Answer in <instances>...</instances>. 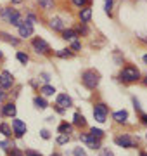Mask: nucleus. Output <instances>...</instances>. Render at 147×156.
Wrapping results in <instances>:
<instances>
[{"label": "nucleus", "mask_w": 147, "mask_h": 156, "mask_svg": "<svg viewBox=\"0 0 147 156\" xmlns=\"http://www.w3.org/2000/svg\"><path fill=\"white\" fill-rule=\"evenodd\" d=\"M87 123L85 116L83 115H80V113H74V125H78V127H83Z\"/></svg>", "instance_id": "obj_16"}, {"label": "nucleus", "mask_w": 147, "mask_h": 156, "mask_svg": "<svg viewBox=\"0 0 147 156\" xmlns=\"http://www.w3.org/2000/svg\"><path fill=\"white\" fill-rule=\"evenodd\" d=\"M19 35H21V37H24V38H26V37H31V35H33V23H23V24H21V26H19Z\"/></svg>", "instance_id": "obj_9"}, {"label": "nucleus", "mask_w": 147, "mask_h": 156, "mask_svg": "<svg viewBox=\"0 0 147 156\" xmlns=\"http://www.w3.org/2000/svg\"><path fill=\"white\" fill-rule=\"evenodd\" d=\"M50 156H61V154H57V153H54V154H50Z\"/></svg>", "instance_id": "obj_43"}, {"label": "nucleus", "mask_w": 147, "mask_h": 156, "mask_svg": "<svg viewBox=\"0 0 147 156\" xmlns=\"http://www.w3.org/2000/svg\"><path fill=\"white\" fill-rule=\"evenodd\" d=\"M4 97H5V94H4V92H2V90H0V101L4 99Z\"/></svg>", "instance_id": "obj_40"}, {"label": "nucleus", "mask_w": 147, "mask_h": 156, "mask_svg": "<svg viewBox=\"0 0 147 156\" xmlns=\"http://www.w3.org/2000/svg\"><path fill=\"white\" fill-rule=\"evenodd\" d=\"M12 127H14L16 137H23V135L26 134V123L21 122V120H14V122H12Z\"/></svg>", "instance_id": "obj_7"}, {"label": "nucleus", "mask_w": 147, "mask_h": 156, "mask_svg": "<svg viewBox=\"0 0 147 156\" xmlns=\"http://www.w3.org/2000/svg\"><path fill=\"white\" fill-rule=\"evenodd\" d=\"M12 4H21V2H23V0H11Z\"/></svg>", "instance_id": "obj_39"}, {"label": "nucleus", "mask_w": 147, "mask_h": 156, "mask_svg": "<svg viewBox=\"0 0 147 156\" xmlns=\"http://www.w3.org/2000/svg\"><path fill=\"white\" fill-rule=\"evenodd\" d=\"M14 12H16V11H12V9H5V11L2 12V16H4V17H11Z\"/></svg>", "instance_id": "obj_29"}, {"label": "nucleus", "mask_w": 147, "mask_h": 156, "mask_svg": "<svg viewBox=\"0 0 147 156\" xmlns=\"http://www.w3.org/2000/svg\"><path fill=\"white\" fill-rule=\"evenodd\" d=\"M73 104V101H71V97H69L68 94H59L57 95V106L62 108V109H66V108H69Z\"/></svg>", "instance_id": "obj_8"}, {"label": "nucleus", "mask_w": 147, "mask_h": 156, "mask_svg": "<svg viewBox=\"0 0 147 156\" xmlns=\"http://www.w3.org/2000/svg\"><path fill=\"white\" fill-rule=\"evenodd\" d=\"M26 156H42L40 153H35V151H31V149H26V153H24Z\"/></svg>", "instance_id": "obj_31"}, {"label": "nucleus", "mask_w": 147, "mask_h": 156, "mask_svg": "<svg viewBox=\"0 0 147 156\" xmlns=\"http://www.w3.org/2000/svg\"><path fill=\"white\" fill-rule=\"evenodd\" d=\"M57 56H59V57H69V56H71V52H69V49H64V50H59V52H57Z\"/></svg>", "instance_id": "obj_27"}, {"label": "nucleus", "mask_w": 147, "mask_h": 156, "mask_svg": "<svg viewBox=\"0 0 147 156\" xmlns=\"http://www.w3.org/2000/svg\"><path fill=\"white\" fill-rule=\"evenodd\" d=\"M0 146H2L4 149H7V142H5V140H2V142H0Z\"/></svg>", "instance_id": "obj_37"}, {"label": "nucleus", "mask_w": 147, "mask_h": 156, "mask_svg": "<svg viewBox=\"0 0 147 156\" xmlns=\"http://www.w3.org/2000/svg\"><path fill=\"white\" fill-rule=\"evenodd\" d=\"M74 156H87V153L81 149V147H76V149H74Z\"/></svg>", "instance_id": "obj_28"}, {"label": "nucleus", "mask_w": 147, "mask_h": 156, "mask_svg": "<svg viewBox=\"0 0 147 156\" xmlns=\"http://www.w3.org/2000/svg\"><path fill=\"white\" fill-rule=\"evenodd\" d=\"M0 57H2V52H0Z\"/></svg>", "instance_id": "obj_44"}, {"label": "nucleus", "mask_w": 147, "mask_h": 156, "mask_svg": "<svg viewBox=\"0 0 147 156\" xmlns=\"http://www.w3.org/2000/svg\"><path fill=\"white\" fill-rule=\"evenodd\" d=\"M62 38L64 40H74L76 38V31H73V30H64V31H62Z\"/></svg>", "instance_id": "obj_17"}, {"label": "nucleus", "mask_w": 147, "mask_h": 156, "mask_svg": "<svg viewBox=\"0 0 147 156\" xmlns=\"http://www.w3.org/2000/svg\"><path fill=\"white\" fill-rule=\"evenodd\" d=\"M142 122H144V123L147 125V115H142Z\"/></svg>", "instance_id": "obj_38"}, {"label": "nucleus", "mask_w": 147, "mask_h": 156, "mask_svg": "<svg viewBox=\"0 0 147 156\" xmlns=\"http://www.w3.org/2000/svg\"><path fill=\"white\" fill-rule=\"evenodd\" d=\"M0 9H2V7H0Z\"/></svg>", "instance_id": "obj_45"}, {"label": "nucleus", "mask_w": 147, "mask_h": 156, "mask_svg": "<svg viewBox=\"0 0 147 156\" xmlns=\"http://www.w3.org/2000/svg\"><path fill=\"white\" fill-rule=\"evenodd\" d=\"M9 156H23V153H21V151H17V149H14V151L9 153Z\"/></svg>", "instance_id": "obj_32"}, {"label": "nucleus", "mask_w": 147, "mask_h": 156, "mask_svg": "<svg viewBox=\"0 0 147 156\" xmlns=\"http://www.w3.org/2000/svg\"><path fill=\"white\" fill-rule=\"evenodd\" d=\"M35 106L40 108V109H45L49 104H47V101L43 99V97H35Z\"/></svg>", "instance_id": "obj_18"}, {"label": "nucleus", "mask_w": 147, "mask_h": 156, "mask_svg": "<svg viewBox=\"0 0 147 156\" xmlns=\"http://www.w3.org/2000/svg\"><path fill=\"white\" fill-rule=\"evenodd\" d=\"M69 140V135L68 134H61L59 137H57V144H66Z\"/></svg>", "instance_id": "obj_24"}, {"label": "nucleus", "mask_w": 147, "mask_h": 156, "mask_svg": "<svg viewBox=\"0 0 147 156\" xmlns=\"http://www.w3.org/2000/svg\"><path fill=\"white\" fill-rule=\"evenodd\" d=\"M102 156H114V154L111 153V151H104V154H102Z\"/></svg>", "instance_id": "obj_36"}, {"label": "nucleus", "mask_w": 147, "mask_h": 156, "mask_svg": "<svg viewBox=\"0 0 147 156\" xmlns=\"http://www.w3.org/2000/svg\"><path fill=\"white\" fill-rule=\"evenodd\" d=\"M81 82L85 85L87 89H95L99 85V73L95 71H85L83 76H81Z\"/></svg>", "instance_id": "obj_1"}, {"label": "nucleus", "mask_w": 147, "mask_h": 156, "mask_svg": "<svg viewBox=\"0 0 147 156\" xmlns=\"http://www.w3.org/2000/svg\"><path fill=\"white\" fill-rule=\"evenodd\" d=\"M42 137H43V139H49V132H47V130H42Z\"/></svg>", "instance_id": "obj_35"}, {"label": "nucleus", "mask_w": 147, "mask_h": 156, "mask_svg": "<svg viewBox=\"0 0 147 156\" xmlns=\"http://www.w3.org/2000/svg\"><path fill=\"white\" fill-rule=\"evenodd\" d=\"M90 135H92V137H97V139H102L104 132H102L101 128H95V127H94V128L90 130Z\"/></svg>", "instance_id": "obj_21"}, {"label": "nucleus", "mask_w": 147, "mask_h": 156, "mask_svg": "<svg viewBox=\"0 0 147 156\" xmlns=\"http://www.w3.org/2000/svg\"><path fill=\"white\" fill-rule=\"evenodd\" d=\"M9 21H11L12 26H17V28H19V26L23 24V21H21V14H19V12H14V14H12V16L9 17Z\"/></svg>", "instance_id": "obj_12"}, {"label": "nucleus", "mask_w": 147, "mask_h": 156, "mask_svg": "<svg viewBox=\"0 0 147 156\" xmlns=\"http://www.w3.org/2000/svg\"><path fill=\"white\" fill-rule=\"evenodd\" d=\"M144 61H145V62H147V54H145V56H144Z\"/></svg>", "instance_id": "obj_41"}, {"label": "nucleus", "mask_w": 147, "mask_h": 156, "mask_svg": "<svg viewBox=\"0 0 147 156\" xmlns=\"http://www.w3.org/2000/svg\"><path fill=\"white\" fill-rule=\"evenodd\" d=\"M116 144L123 146V147H135L137 142L132 139L130 135H121V137H116Z\"/></svg>", "instance_id": "obj_6"}, {"label": "nucleus", "mask_w": 147, "mask_h": 156, "mask_svg": "<svg viewBox=\"0 0 147 156\" xmlns=\"http://www.w3.org/2000/svg\"><path fill=\"white\" fill-rule=\"evenodd\" d=\"M85 2H87V0H73V4H74V5H78V7H81Z\"/></svg>", "instance_id": "obj_33"}, {"label": "nucleus", "mask_w": 147, "mask_h": 156, "mask_svg": "<svg viewBox=\"0 0 147 156\" xmlns=\"http://www.w3.org/2000/svg\"><path fill=\"white\" fill-rule=\"evenodd\" d=\"M111 9H113V0H106V11H108V14L111 12Z\"/></svg>", "instance_id": "obj_30"}, {"label": "nucleus", "mask_w": 147, "mask_h": 156, "mask_svg": "<svg viewBox=\"0 0 147 156\" xmlns=\"http://www.w3.org/2000/svg\"><path fill=\"white\" fill-rule=\"evenodd\" d=\"M38 2H40V5L43 9H47V11L54 9V0H38Z\"/></svg>", "instance_id": "obj_19"}, {"label": "nucleus", "mask_w": 147, "mask_h": 156, "mask_svg": "<svg viewBox=\"0 0 147 156\" xmlns=\"http://www.w3.org/2000/svg\"><path fill=\"white\" fill-rule=\"evenodd\" d=\"M50 26L54 30H59V31H62L64 30V23H62V19H59V17H54L50 21Z\"/></svg>", "instance_id": "obj_14"}, {"label": "nucleus", "mask_w": 147, "mask_h": 156, "mask_svg": "<svg viewBox=\"0 0 147 156\" xmlns=\"http://www.w3.org/2000/svg\"><path fill=\"white\" fill-rule=\"evenodd\" d=\"M42 92H43L45 95H54L56 89H54V87H50V85H43V87H42Z\"/></svg>", "instance_id": "obj_22"}, {"label": "nucleus", "mask_w": 147, "mask_h": 156, "mask_svg": "<svg viewBox=\"0 0 147 156\" xmlns=\"http://www.w3.org/2000/svg\"><path fill=\"white\" fill-rule=\"evenodd\" d=\"M17 61L23 62V64H26V62H28V56H26L24 52H17Z\"/></svg>", "instance_id": "obj_25"}, {"label": "nucleus", "mask_w": 147, "mask_h": 156, "mask_svg": "<svg viewBox=\"0 0 147 156\" xmlns=\"http://www.w3.org/2000/svg\"><path fill=\"white\" fill-rule=\"evenodd\" d=\"M12 82H14V78H12V75L9 71H4L0 75V87L2 89H11Z\"/></svg>", "instance_id": "obj_5"}, {"label": "nucleus", "mask_w": 147, "mask_h": 156, "mask_svg": "<svg viewBox=\"0 0 147 156\" xmlns=\"http://www.w3.org/2000/svg\"><path fill=\"white\" fill-rule=\"evenodd\" d=\"M140 156H147V153H140Z\"/></svg>", "instance_id": "obj_42"}, {"label": "nucleus", "mask_w": 147, "mask_h": 156, "mask_svg": "<svg viewBox=\"0 0 147 156\" xmlns=\"http://www.w3.org/2000/svg\"><path fill=\"white\" fill-rule=\"evenodd\" d=\"M138 78H140V73H138L137 68H132V66L123 68V71H121V80H125V82H135Z\"/></svg>", "instance_id": "obj_2"}, {"label": "nucleus", "mask_w": 147, "mask_h": 156, "mask_svg": "<svg viewBox=\"0 0 147 156\" xmlns=\"http://www.w3.org/2000/svg\"><path fill=\"white\" fill-rule=\"evenodd\" d=\"M33 47L36 49V52H42V54H49V52H50V45L47 44L43 38H35Z\"/></svg>", "instance_id": "obj_4"}, {"label": "nucleus", "mask_w": 147, "mask_h": 156, "mask_svg": "<svg viewBox=\"0 0 147 156\" xmlns=\"http://www.w3.org/2000/svg\"><path fill=\"white\" fill-rule=\"evenodd\" d=\"M73 50H80V42H73Z\"/></svg>", "instance_id": "obj_34"}, {"label": "nucleus", "mask_w": 147, "mask_h": 156, "mask_svg": "<svg viewBox=\"0 0 147 156\" xmlns=\"http://www.w3.org/2000/svg\"><path fill=\"white\" fill-rule=\"evenodd\" d=\"M4 115L5 116H16V106L14 104H5L4 106Z\"/></svg>", "instance_id": "obj_15"}, {"label": "nucleus", "mask_w": 147, "mask_h": 156, "mask_svg": "<svg viewBox=\"0 0 147 156\" xmlns=\"http://www.w3.org/2000/svg\"><path fill=\"white\" fill-rule=\"evenodd\" d=\"M59 132H61V134H69V132H71V125L61 123V125H59Z\"/></svg>", "instance_id": "obj_23"}, {"label": "nucleus", "mask_w": 147, "mask_h": 156, "mask_svg": "<svg viewBox=\"0 0 147 156\" xmlns=\"http://www.w3.org/2000/svg\"><path fill=\"white\" fill-rule=\"evenodd\" d=\"M0 132L5 135V137H11V135H12V132H11V128H9V125H5V123H2V125H0Z\"/></svg>", "instance_id": "obj_20"}, {"label": "nucleus", "mask_w": 147, "mask_h": 156, "mask_svg": "<svg viewBox=\"0 0 147 156\" xmlns=\"http://www.w3.org/2000/svg\"><path fill=\"white\" fill-rule=\"evenodd\" d=\"M108 106L106 104H95V108H94V116H95V120L99 123H104L106 122V115H108Z\"/></svg>", "instance_id": "obj_3"}, {"label": "nucleus", "mask_w": 147, "mask_h": 156, "mask_svg": "<svg viewBox=\"0 0 147 156\" xmlns=\"http://www.w3.org/2000/svg\"><path fill=\"white\" fill-rule=\"evenodd\" d=\"M2 38H4V40H7V42H11L12 45H16L17 42H19V40H16V38H12L11 35H7V33H2Z\"/></svg>", "instance_id": "obj_26"}, {"label": "nucleus", "mask_w": 147, "mask_h": 156, "mask_svg": "<svg viewBox=\"0 0 147 156\" xmlns=\"http://www.w3.org/2000/svg\"><path fill=\"white\" fill-rule=\"evenodd\" d=\"M81 140H85L92 149H99V147H101V139H97V137H92V135H81Z\"/></svg>", "instance_id": "obj_10"}, {"label": "nucleus", "mask_w": 147, "mask_h": 156, "mask_svg": "<svg viewBox=\"0 0 147 156\" xmlns=\"http://www.w3.org/2000/svg\"><path fill=\"white\" fill-rule=\"evenodd\" d=\"M113 118H114L118 123H125V122H126V118H128V113L125 111V109H121V111H116V113H114Z\"/></svg>", "instance_id": "obj_11"}, {"label": "nucleus", "mask_w": 147, "mask_h": 156, "mask_svg": "<svg viewBox=\"0 0 147 156\" xmlns=\"http://www.w3.org/2000/svg\"><path fill=\"white\" fill-rule=\"evenodd\" d=\"M90 17H92V9H81L80 11V19L83 23L90 21Z\"/></svg>", "instance_id": "obj_13"}]
</instances>
